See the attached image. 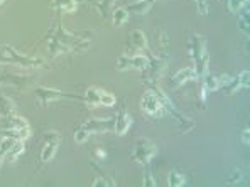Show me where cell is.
Listing matches in <instances>:
<instances>
[{
  "label": "cell",
  "instance_id": "6da1fadb",
  "mask_svg": "<svg viewBox=\"0 0 250 187\" xmlns=\"http://www.w3.org/2000/svg\"><path fill=\"white\" fill-rule=\"evenodd\" d=\"M189 54L193 57L194 62V71H196L198 76H203L207 75L208 71V54L207 49H205V37L200 34H191L189 37Z\"/></svg>",
  "mask_w": 250,
  "mask_h": 187
},
{
  "label": "cell",
  "instance_id": "7a4b0ae2",
  "mask_svg": "<svg viewBox=\"0 0 250 187\" xmlns=\"http://www.w3.org/2000/svg\"><path fill=\"white\" fill-rule=\"evenodd\" d=\"M3 130H5V137H12L16 140H25L29 138V125L22 116L10 115L5 116V123H3Z\"/></svg>",
  "mask_w": 250,
  "mask_h": 187
},
{
  "label": "cell",
  "instance_id": "3957f363",
  "mask_svg": "<svg viewBox=\"0 0 250 187\" xmlns=\"http://www.w3.org/2000/svg\"><path fill=\"white\" fill-rule=\"evenodd\" d=\"M157 153V147L154 145V142H150L149 138H137L134 144V149H132V159H135L139 164L146 166L152 160V157Z\"/></svg>",
  "mask_w": 250,
  "mask_h": 187
},
{
  "label": "cell",
  "instance_id": "277c9868",
  "mask_svg": "<svg viewBox=\"0 0 250 187\" xmlns=\"http://www.w3.org/2000/svg\"><path fill=\"white\" fill-rule=\"evenodd\" d=\"M154 93H156V94H157V98H159L161 106H163V112H167L169 115H171L172 118H174L176 122H178V125L181 127V130H183V131H188L189 128H193V127H194V123L191 122V120H188L186 116H183L181 113H179L178 110L174 108V105L171 103V100H169V98L163 93V91L154 90Z\"/></svg>",
  "mask_w": 250,
  "mask_h": 187
},
{
  "label": "cell",
  "instance_id": "5b68a950",
  "mask_svg": "<svg viewBox=\"0 0 250 187\" xmlns=\"http://www.w3.org/2000/svg\"><path fill=\"white\" fill-rule=\"evenodd\" d=\"M141 108L146 115L154 116V118L163 116V106H161L159 98H157V94L154 91H146L141 100Z\"/></svg>",
  "mask_w": 250,
  "mask_h": 187
},
{
  "label": "cell",
  "instance_id": "8992f818",
  "mask_svg": "<svg viewBox=\"0 0 250 187\" xmlns=\"http://www.w3.org/2000/svg\"><path fill=\"white\" fill-rule=\"evenodd\" d=\"M149 66V59L142 54H135V56H124L117 61V69L125 71V69H139V71H144Z\"/></svg>",
  "mask_w": 250,
  "mask_h": 187
},
{
  "label": "cell",
  "instance_id": "52a82bcc",
  "mask_svg": "<svg viewBox=\"0 0 250 187\" xmlns=\"http://www.w3.org/2000/svg\"><path fill=\"white\" fill-rule=\"evenodd\" d=\"M130 125H132L130 115L127 113V110H122V112L117 115V118L113 120V130H115L117 135H125L128 128H130Z\"/></svg>",
  "mask_w": 250,
  "mask_h": 187
},
{
  "label": "cell",
  "instance_id": "ba28073f",
  "mask_svg": "<svg viewBox=\"0 0 250 187\" xmlns=\"http://www.w3.org/2000/svg\"><path fill=\"white\" fill-rule=\"evenodd\" d=\"M198 78L196 71H194V68H183L179 69L178 73L174 75V78H172V86H183V84L189 83V81H194V79Z\"/></svg>",
  "mask_w": 250,
  "mask_h": 187
},
{
  "label": "cell",
  "instance_id": "9c48e42d",
  "mask_svg": "<svg viewBox=\"0 0 250 187\" xmlns=\"http://www.w3.org/2000/svg\"><path fill=\"white\" fill-rule=\"evenodd\" d=\"M83 128H86L90 133H100V131H106L110 128H113V120H88L83 125Z\"/></svg>",
  "mask_w": 250,
  "mask_h": 187
},
{
  "label": "cell",
  "instance_id": "30bf717a",
  "mask_svg": "<svg viewBox=\"0 0 250 187\" xmlns=\"http://www.w3.org/2000/svg\"><path fill=\"white\" fill-rule=\"evenodd\" d=\"M62 94L64 93H61V91H58V90H51V88H38V90H36V98H38L42 105H46L47 101L60 100V98H62Z\"/></svg>",
  "mask_w": 250,
  "mask_h": 187
},
{
  "label": "cell",
  "instance_id": "8fae6325",
  "mask_svg": "<svg viewBox=\"0 0 250 187\" xmlns=\"http://www.w3.org/2000/svg\"><path fill=\"white\" fill-rule=\"evenodd\" d=\"M58 145H60V137H54V140H47L46 145L41 150V160L42 162H51L56 155Z\"/></svg>",
  "mask_w": 250,
  "mask_h": 187
},
{
  "label": "cell",
  "instance_id": "7c38bea8",
  "mask_svg": "<svg viewBox=\"0 0 250 187\" xmlns=\"http://www.w3.org/2000/svg\"><path fill=\"white\" fill-rule=\"evenodd\" d=\"M152 3H154V0H137V2L130 3V5L127 7V12H134V14H137V16H144V14H147V10L150 9Z\"/></svg>",
  "mask_w": 250,
  "mask_h": 187
},
{
  "label": "cell",
  "instance_id": "4fadbf2b",
  "mask_svg": "<svg viewBox=\"0 0 250 187\" xmlns=\"http://www.w3.org/2000/svg\"><path fill=\"white\" fill-rule=\"evenodd\" d=\"M14 110H16V105L5 96H0V116H10L14 115Z\"/></svg>",
  "mask_w": 250,
  "mask_h": 187
},
{
  "label": "cell",
  "instance_id": "5bb4252c",
  "mask_svg": "<svg viewBox=\"0 0 250 187\" xmlns=\"http://www.w3.org/2000/svg\"><path fill=\"white\" fill-rule=\"evenodd\" d=\"M22 152H24V140H16L14 142V145L9 149V152H7L5 159L12 162V160H16Z\"/></svg>",
  "mask_w": 250,
  "mask_h": 187
},
{
  "label": "cell",
  "instance_id": "9a60e30c",
  "mask_svg": "<svg viewBox=\"0 0 250 187\" xmlns=\"http://www.w3.org/2000/svg\"><path fill=\"white\" fill-rule=\"evenodd\" d=\"M130 39H132V46L135 49H144V47H147V37L142 31H134L130 34Z\"/></svg>",
  "mask_w": 250,
  "mask_h": 187
},
{
  "label": "cell",
  "instance_id": "2e32d148",
  "mask_svg": "<svg viewBox=\"0 0 250 187\" xmlns=\"http://www.w3.org/2000/svg\"><path fill=\"white\" fill-rule=\"evenodd\" d=\"M83 100L86 101L88 105L98 106V105H100V90H97V88H90V90H86Z\"/></svg>",
  "mask_w": 250,
  "mask_h": 187
},
{
  "label": "cell",
  "instance_id": "e0dca14e",
  "mask_svg": "<svg viewBox=\"0 0 250 187\" xmlns=\"http://www.w3.org/2000/svg\"><path fill=\"white\" fill-rule=\"evenodd\" d=\"M53 5L56 7V9L62 10V12H75L76 0H54Z\"/></svg>",
  "mask_w": 250,
  "mask_h": 187
},
{
  "label": "cell",
  "instance_id": "ac0fdd59",
  "mask_svg": "<svg viewBox=\"0 0 250 187\" xmlns=\"http://www.w3.org/2000/svg\"><path fill=\"white\" fill-rule=\"evenodd\" d=\"M220 86H222V83H220V76H216V75H208L207 79H205V83H203V88L207 91H216Z\"/></svg>",
  "mask_w": 250,
  "mask_h": 187
},
{
  "label": "cell",
  "instance_id": "d6986e66",
  "mask_svg": "<svg viewBox=\"0 0 250 187\" xmlns=\"http://www.w3.org/2000/svg\"><path fill=\"white\" fill-rule=\"evenodd\" d=\"M186 177L179 172H171L167 175V186L169 187H179V186H185Z\"/></svg>",
  "mask_w": 250,
  "mask_h": 187
},
{
  "label": "cell",
  "instance_id": "ffe728a7",
  "mask_svg": "<svg viewBox=\"0 0 250 187\" xmlns=\"http://www.w3.org/2000/svg\"><path fill=\"white\" fill-rule=\"evenodd\" d=\"M249 7V0H229V10L231 14H238Z\"/></svg>",
  "mask_w": 250,
  "mask_h": 187
},
{
  "label": "cell",
  "instance_id": "44dd1931",
  "mask_svg": "<svg viewBox=\"0 0 250 187\" xmlns=\"http://www.w3.org/2000/svg\"><path fill=\"white\" fill-rule=\"evenodd\" d=\"M14 142H16V138H12V137H5L2 142H0V162L5 159L7 152H9V149L14 145Z\"/></svg>",
  "mask_w": 250,
  "mask_h": 187
},
{
  "label": "cell",
  "instance_id": "7402d4cb",
  "mask_svg": "<svg viewBox=\"0 0 250 187\" xmlns=\"http://www.w3.org/2000/svg\"><path fill=\"white\" fill-rule=\"evenodd\" d=\"M127 19H128L127 9H117L113 12V25H122Z\"/></svg>",
  "mask_w": 250,
  "mask_h": 187
},
{
  "label": "cell",
  "instance_id": "603a6c76",
  "mask_svg": "<svg viewBox=\"0 0 250 187\" xmlns=\"http://www.w3.org/2000/svg\"><path fill=\"white\" fill-rule=\"evenodd\" d=\"M115 105V96L112 93L100 90V106H113Z\"/></svg>",
  "mask_w": 250,
  "mask_h": 187
},
{
  "label": "cell",
  "instance_id": "cb8c5ba5",
  "mask_svg": "<svg viewBox=\"0 0 250 187\" xmlns=\"http://www.w3.org/2000/svg\"><path fill=\"white\" fill-rule=\"evenodd\" d=\"M242 179H244V172H242L240 168H233V170L230 172L229 179H227V184H237Z\"/></svg>",
  "mask_w": 250,
  "mask_h": 187
},
{
  "label": "cell",
  "instance_id": "d4e9b609",
  "mask_svg": "<svg viewBox=\"0 0 250 187\" xmlns=\"http://www.w3.org/2000/svg\"><path fill=\"white\" fill-rule=\"evenodd\" d=\"M91 186H95V187H100V186L113 187V186H115V181H112V179L106 177V175H100V177H97L93 182H91Z\"/></svg>",
  "mask_w": 250,
  "mask_h": 187
},
{
  "label": "cell",
  "instance_id": "484cf974",
  "mask_svg": "<svg viewBox=\"0 0 250 187\" xmlns=\"http://www.w3.org/2000/svg\"><path fill=\"white\" fill-rule=\"evenodd\" d=\"M238 29H240V31H244L245 34L249 36V7L245 9V16L242 14V16L238 17Z\"/></svg>",
  "mask_w": 250,
  "mask_h": 187
},
{
  "label": "cell",
  "instance_id": "4316f807",
  "mask_svg": "<svg viewBox=\"0 0 250 187\" xmlns=\"http://www.w3.org/2000/svg\"><path fill=\"white\" fill-rule=\"evenodd\" d=\"M90 131L86 130V128H80V130H76V133H75V140L78 142V144H83V142H86L88 138H90Z\"/></svg>",
  "mask_w": 250,
  "mask_h": 187
},
{
  "label": "cell",
  "instance_id": "83f0119b",
  "mask_svg": "<svg viewBox=\"0 0 250 187\" xmlns=\"http://www.w3.org/2000/svg\"><path fill=\"white\" fill-rule=\"evenodd\" d=\"M194 3H196V7H198V12H200L201 16H207V14H208L207 0H194Z\"/></svg>",
  "mask_w": 250,
  "mask_h": 187
},
{
  "label": "cell",
  "instance_id": "f1b7e54d",
  "mask_svg": "<svg viewBox=\"0 0 250 187\" xmlns=\"http://www.w3.org/2000/svg\"><path fill=\"white\" fill-rule=\"evenodd\" d=\"M249 78H250V73L249 71H242L240 75H238V81L244 88H249Z\"/></svg>",
  "mask_w": 250,
  "mask_h": 187
},
{
  "label": "cell",
  "instance_id": "f546056e",
  "mask_svg": "<svg viewBox=\"0 0 250 187\" xmlns=\"http://www.w3.org/2000/svg\"><path fill=\"white\" fill-rule=\"evenodd\" d=\"M142 186L144 187H156L157 186V182L154 181V177L150 174H146V177H144V182H142Z\"/></svg>",
  "mask_w": 250,
  "mask_h": 187
},
{
  "label": "cell",
  "instance_id": "4dcf8cb0",
  "mask_svg": "<svg viewBox=\"0 0 250 187\" xmlns=\"http://www.w3.org/2000/svg\"><path fill=\"white\" fill-rule=\"evenodd\" d=\"M249 133H250L249 128H245V130L242 131V140H244V144H245V145H249Z\"/></svg>",
  "mask_w": 250,
  "mask_h": 187
},
{
  "label": "cell",
  "instance_id": "1f68e13d",
  "mask_svg": "<svg viewBox=\"0 0 250 187\" xmlns=\"http://www.w3.org/2000/svg\"><path fill=\"white\" fill-rule=\"evenodd\" d=\"M98 157H105V152H104V150H98Z\"/></svg>",
  "mask_w": 250,
  "mask_h": 187
},
{
  "label": "cell",
  "instance_id": "d6a6232c",
  "mask_svg": "<svg viewBox=\"0 0 250 187\" xmlns=\"http://www.w3.org/2000/svg\"><path fill=\"white\" fill-rule=\"evenodd\" d=\"M2 2H3V0H0V3H2Z\"/></svg>",
  "mask_w": 250,
  "mask_h": 187
},
{
  "label": "cell",
  "instance_id": "836d02e7",
  "mask_svg": "<svg viewBox=\"0 0 250 187\" xmlns=\"http://www.w3.org/2000/svg\"><path fill=\"white\" fill-rule=\"evenodd\" d=\"M154 2H156V0H154Z\"/></svg>",
  "mask_w": 250,
  "mask_h": 187
}]
</instances>
